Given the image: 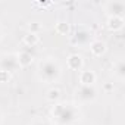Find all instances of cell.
I'll return each instance as SVG.
<instances>
[{
	"label": "cell",
	"mask_w": 125,
	"mask_h": 125,
	"mask_svg": "<svg viewBox=\"0 0 125 125\" xmlns=\"http://www.w3.org/2000/svg\"><path fill=\"white\" fill-rule=\"evenodd\" d=\"M52 115L57 125H72L80 119V112L69 103H59L52 109Z\"/></svg>",
	"instance_id": "obj_1"
},
{
	"label": "cell",
	"mask_w": 125,
	"mask_h": 125,
	"mask_svg": "<svg viewBox=\"0 0 125 125\" xmlns=\"http://www.w3.org/2000/svg\"><path fill=\"white\" fill-rule=\"evenodd\" d=\"M38 74H40V78L44 80L46 83H53L60 77V66L56 60L49 57V59H44L40 62Z\"/></svg>",
	"instance_id": "obj_2"
},
{
	"label": "cell",
	"mask_w": 125,
	"mask_h": 125,
	"mask_svg": "<svg viewBox=\"0 0 125 125\" xmlns=\"http://www.w3.org/2000/svg\"><path fill=\"white\" fill-rule=\"evenodd\" d=\"M77 99L83 103H88L93 102L97 96V90L94 88V85H80V88L75 93Z\"/></svg>",
	"instance_id": "obj_3"
},
{
	"label": "cell",
	"mask_w": 125,
	"mask_h": 125,
	"mask_svg": "<svg viewBox=\"0 0 125 125\" xmlns=\"http://www.w3.org/2000/svg\"><path fill=\"white\" fill-rule=\"evenodd\" d=\"M18 68H21V66L18 63L16 54H5L0 59V71H5V72L10 74V72H15Z\"/></svg>",
	"instance_id": "obj_4"
},
{
	"label": "cell",
	"mask_w": 125,
	"mask_h": 125,
	"mask_svg": "<svg viewBox=\"0 0 125 125\" xmlns=\"http://www.w3.org/2000/svg\"><path fill=\"white\" fill-rule=\"evenodd\" d=\"M106 12H109V16H119V18H122V15L125 12V3L124 2H118V0L107 2L106 3Z\"/></svg>",
	"instance_id": "obj_5"
},
{
	"label": "cell",
	"mask_w": 125,
	"mask_h": 125,
	"mask_svg": "<svg viewBox=\"0 0 125 125\" xmlns=\"http://www.w3.org/2000/svg\"><path fill=\"white\" fill-rule=\"evenodd\" d=\"M90 37H91L90 31L81 28V30H77L75 34L72 35V43L74 44H87L90 41Z\"/></svg>",
	"instance_id": "obj_6"
},
{
	"label": "cell",
	"mask_w": 125,
	"mask_h": 125,
	"mask_svg": "<svg viewBox=\"0 0 125 125\" xmlns=\"http://www.w3.org/2000/svg\"><path fill=\"white\" fill-rule=\"evenodd\" d=\"M107 28L110 31H119L124 28V18L119 16H109L107 19Z\"/></svg>",
	"instance_id": "obj_7"
},
{
	"label": "cell",
	"mask_w": 125,
	"mask_h": 125,
	"mask_svg": "<svg viewBox=\"0 0 125 125\" xmlns=\"http://www.w3.org/2000/svg\"><path fill=\"white\" fill-rule=\"evenodd\" d=\"M81 85H93L96 83V74L93 71H83L80 75Z\"/></svg>",
	"instance_id": "obj_8"
},
{
	"label": "cell",
	"mask_w": 125,
	"mask_h": 125,
	"mask_svg": "<svg viewBox=\"0 0 125 125\" xmlns=\"http://www.w3.org/2000/svg\"><path fill=\"white\" fill-rule=\"evenodd\" d=\"M90 50H91V53H93L94 56H102V54L106 52V44H104L102 40H94V41H91V44H90Z\"/></svg>",
	"instance_id": "obj_9"
},
{
	"label": "cell",
	"mask_w": 125,
	"mask_h": 125,
	"mask_svg": "<svg viewBox=\"0 0 125 125\" xmlns=\"http://www.w3.org/2000/svg\"><path fill=\"white\" fill-rule=\"evenodd\" d=\"M68 66L71 69H74V71L81 69V66H83V57L80 54H71L68 57Z\"/></svg>",
	"instance_id": "obj_10"
},
{
	"label": "cell",
	"mask_w": 125,
	"mask_h": 125,
	"mask_svg": "<svg viewBox=\"0 0 125 125\" xmlns=\"http://www.w3.org/2000/svg\"><path fill=\"white\" fill-rule=\"evenodd\" d=\"M16 57H18V63H19V66H28V65H31V62H32V54L30 53V52H21V53H18L16 54Z\"/></svg>",
	"instance_id": "obj_11"
},
{
	"label": "cell",
	"mask_w": 125,
	"mask_h": 125,
	"mask_svg": "<svg viewBox=\"0 0 125 125\" xmlns=\"http://www.w3.org/2000/svg\"><path fill=\"white\" fill-rule=\"evenodd\" d=\"M113 74H115L119 80H124V77H125V65H124L122 60L116 62V63L113 65Z\"/></svg>",
	"instance_id": "obj_12"
},
{
	"label": "cell",
	"mask_w": 125,
	"mask_h": 125,
	"mask_svg": "<svg viewBox=\"0 0 125 125\" xmlns=\"http://www.w3.org/2000/svg\"><path fill=\"white\" fill-rule=\"evenodd\" d=\"M24 43H25L27 46H30V47H34V46H37V43H38V35L28 32V34L24 37Z\"/></svg>",
	"instance_id": "obj_13"
},
{
	"label": "cell",
	"mask_w": 125,
	"mask_h": 125,
	"mask_svg": "<svg viewBox=\"0 0 125 125\" xmlns=\"http://www.w3.org/2000/svg\"><path fill=\"white\" fill-rule=\"evenodd\" d=\"M56 31H57L59 34H62V35H66V34L69 32V24H68V22H63V21L57 22V25H56Z\"/></svg>",
	"instance_id": "obj_14"
},
{
	"label": "cell",
	"mask_w": 125,
	"mask_h": 125,
	"mask_svg": "<svg viewBox=\"0 0 125 125\" xmlns=\"http://www.w3.org/2000/svg\"><path fill=\"white\" fill-rule=\"evenodd\" d=\"M60 97V91L57 90V88H52L49 93H47V99L50 100V102H54V100H57Z\"/></svg>",
	"instance_id": "obj_15"
},
{
	"label": "cell",
	"mask_w": 125,
	"mask_h": 125,
	"mask_svg": "<svg viewBox=\"0 0 125 125\" xmlns=\"http://www.w3.org/2000/svg\"><path fill=\"white\" fill-rule=\"evenodd\" d=\"M28 30H30V32H31V34H37V35H38V32L43 30V27H41L40 24H37V22H32V24H30Z\"/></svg>",
	"instance_id": "obj_16"
},
{
	"label": "cell",
	"mask_w": 125,
	"mask_h": 125,
	"mask_svg": "<svg viewBox=\"0 0 125 125\" xmlns=\"http://www.w3.org/2000/svg\"><path fill=\"white\" fill-rule=\"evenodd\" d=\"M9 80V74L5 72V71H0V83H5Z\"/></svg>",
	"instance_id": "obj_17"
},
{
	"label": "cell",
	"mask_w": 125,
	"mask_h": 125,
	"mask_svg": "<svg viewBox=\"0 0 125 125\" xmlns=\"http://www.w3.org/2000/svg\"><path fill=\"white\" fill-rule=\"evenodd\" d=\"M31 125H49V122H47V121H44V119H35Z\"/></svg>",
	"instance_id": "obj_18"
},
{
	"label": "cell",
	"mask_w": 125,
	"mask_h": 125,
	"mask_svg": "<svg viewBox=\"0 0 125 125\" xmlns=\"http://www.w3.org/2000/svg\"><path fill=\"white\" fill-rule=\"evenodd\" d=\"M106 90H107V91H110V90H113V85H110V84H107V85H106Z\"/></svg>",
	"instance_id": "obj_19"
},
{
	"label": "cell",
	"mask_w": 125,
	"mask_h": 125,
	"mask_svg": "<svg viewBox=\"0 0 125 125\" xmlns=\"http://www.w3.org/2000/svg\"><path fill=\"white\" fill-rule=\"evenodd\" d=\"M0 124H2V115H0Z\"/></svg>",
	"instance_id": "obj_20"
}]
</instances>
